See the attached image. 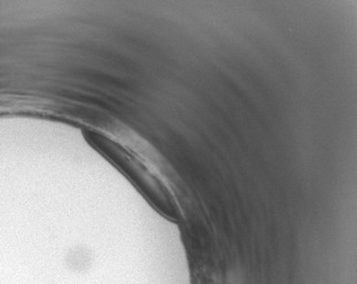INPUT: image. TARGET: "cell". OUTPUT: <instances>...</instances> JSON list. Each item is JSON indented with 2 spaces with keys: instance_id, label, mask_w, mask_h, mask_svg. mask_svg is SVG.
Instances as JSON below:
<instances>
[{
  "instance_id": "cell-1",
  "label": "cell",
  "mask_w": 357,
  "mask_h": 284,
  "mask_svg": "<svg viewBox=\"0 0 357 284\" xmlns=\"http://www.w3.org/2000/svg\"><path fill=\"white\" fill-rule=\"evenodd\" d=\"M96 148L103 152L112 163L116 164L122 172H125L130 180L137 184L139 189L146 193L149 198L158 207H161L164 213L176 216V205L171 201L170 196L162 182L153 174L146 165L136 157V155L131 154L128 149H126L119 142L114 141L109 136L101 134H92V138Z\"/></svg>"
}]
</instances>
